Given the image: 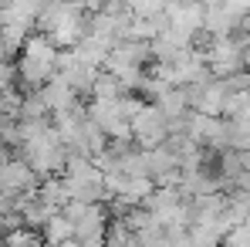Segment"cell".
<instances>
[{"label": "cell", "mask_w": 250, "mask_h": 247, "mask_svg": "<svg viewBox=\"0 0 250 247\" xmlns=\"http://www.w3.org/2000/svg\"><path fill=\"white\" fill-rule=\"evenodd\" d=\"M240 163H244V173H250V149L240 153Z\"/></svg>", "instance_id": "cell-9"}, {"label": "cell", "mask_w": 250, "mask_h": 247, "mask_svg": "<svg viewBox=\"0 0 250 247\" xmlns=\"http://www.w3.org/2000/svg\"><path fill=\"white\" fill-rule=\"evenodd\" d=\"M38 234L44 237L47 247H61V244H68V241H75V224H71V217H68L64 210H54V213L44 220V227Z\"/></svg>", "instance_id": "cell-8"}, {"label": "cell", "mask_w": 250, "mask_h": 247, "mask_svg": "<svg viewBox=\"0 0 250 247\" xmlns=\"http://www.w3.org/2000/svg\"><path fill=\"white\" fill-rule=\"evenodd\" d=\"M58 58H61V47L44 38V34H27V41L17 54V82L27 91H38L58 75Z\"/></svg>", "instance_id": "cell-1"}, {"label": "cell", "mask_w": 250, "mask_h": 247, "mask_svg": "<svg viewBox=\"0 0 250 247\" xmlns=\"http://www.w3.org/2000/svg\"><path fill=\"white\" fill-rule=\"evenodd\" d=\"M64 213L71 217V224H75V241L82 247H105L108 224H112L105 203H68Z\"/></svg>", "instance_id": "cell-3"}, {"label": "cell", "mask_w": 250, "mask_h": 247, "mask_svg": "<svg viewBox=\"0 0 250 247\" xmlns=\"http://www.w3.org/2000/svg\"><path fill=\"white\" fill-rule=\"evenodd\" d=\"M0 3H3V0H0Z\"/></svg>", "instance_id": "cell-10"}, {"label": "cell", "mask_w": 250, "mask_h": 247, "mask_svg": "<svg viewBox=\"0 0 250 247\" xmlns=\"http://www.w3.org/2000/svg\"><path fill=\"white\" fill-rule=\"evenodd\" d=\"M41 91V98H44V105L51 109V115H58V112H68L71 105H78V91L71 88V85L64 82V78H51V82L44 85V88H38Z\"/></svg>", "instance_id": "cell-7"}, {"label": "cell", "mask_w": 250, "mask_h": 247, "mask_svg": "<svg viewBox=\"0 0 250 247\" xmlns=\"http://www.w3.org/2000/svg\"><path fill=\"white\" fill-rule=\"evenodd\" d=\"M132 139L142 146V149H156L169 139V119L152 105V102H142L132 115Z\"/></svg>", "instance_id": "cell-4"}, {"label": "cell", "mask_w": 250, "mask_h": 247, "mask_svg": "<svg viewBox=\"0 0 250 247\" xmlns=\"http://www.w3.org/2000/svg\"><path fill=\"white\" fill-rule=\"evenodd\" d=\"M14 156H21L24 163H31V169L44 180V176H61L64 173V166H68V146L61 142L58 129L47 125L41 132H34L31 139H24Z\"/></svg>", "instance_id": "cell-2"}, {"label": "cell", "mask_w": 250, "mask_h": 247, "mask_svg": "<svg viewBox=\"0 0 250 247\" xmlns=\"http://www.w3.org/2000/svg\"><path fill=\"white\" fill-rule=\"evenodd\" d=\"M98 71H102V68L88 65L82 54H75L71 47L61 51V58H58V78H64L78 95H88V91H91V85H95V78H98Z\"/></svg>", "instance_id": "cell-6"}, {"label": "cell", "mask_w": 250, "mask_h": 247, "mask_svg": "<svg viewBox=\"0 0 250 247\" xmlns=\"http://www.w3.org/2000/svg\"><path fill=\"white\" fill-rule=\"evenodd\" d=\"M41 186V176L31 169V163H24L21 156H10L7 163H0V193H34Z\"/></svg>", "instance_id": "cell-5"}]
</instances>
